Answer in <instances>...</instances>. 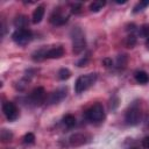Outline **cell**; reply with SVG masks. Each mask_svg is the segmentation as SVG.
Here are the masks:
<instances>
[{
  "label": "cell",
  "mask_w": 149,
  "mask_h": 149,
  "mask_svg": "<svg viewBox=\"0 0 149 149\" xmlns=\"http://www.w3.org/2000/svg\"><path fill=\"white\" fill-rule=\"evenodd\" d=\"M135 43H136V37L134 35H129L125 41V44L127 48H133L135 45Z\"/></svg>",
  "instance_id": "cell-19"
},
{
  "label": "cell",
  "mask_w": 149,
  "mask_h": 149,
  "mask_svg": "<svg viewBox=\"0 0 149 149\" xmlns=\"http://www.w3.org/2000/svg\"><path fill=\"white\" fill-rule=\"evenodd\" d=\"M63 122H64V125H65L68 128H72V127L76 125V118H74L73 115H71V114H68V115L64 116Z\"/></svg>",
  "instance_id": "cell-14"
},
{
  "label": "cell",
  "mask_w": 149,
  "mask_h": 149,
  "mask_svg": "<svg viewBox=\"0 0 149 149\" xmlns=\"http://www.w3.org/2000/svg\"><path fill=\"white\" fill-rule=\"evenodd\" d=\"M87 120L92 121V122H98V121H101L105 116V113H104V108L100 104H94L92 107H90L86 113H85Z\"/></svg>",
  "instance_id": "cell-3"
},
{
  "label": "cell",
  "mask_w": 149,
  "mask_h": 149,
  "mask_svg": "<svg viewBox=\"0 0 149 149\" xmlns=\"http://www.w3.org/2000/svg\"><path fill=\"white\" fill-rule=\"evenodd\" d=\"M80 5L79 3H74L73 6H72V13H79L80 12Z\"/></svg>",
  "instance_id": "cell-23"
},
{
  "label": "cell",
  "mask_w": 149,
  "mask_h": 149,
  "mask_svg": "<svg viewBox=\"0 0 149 149\" xmlns=\"http://www.w3.org/2000/svg\"><path fill=\"white\" fill-rule=\"evenodd\" d=\"M14 24H15V27L17 29H26V26L28 24V20H27V17L24 15H20V16H17L15 19Z\"/></svg>",
  "instance_id": "cell-13"
},
{
  "label": "cell",
  "mask_w": 149,
  "mask_h": 149,
  "mask_svg": "<svg viewBox=\"0 0 149 149\" xmlns=\"http://www.w3.org/2000/svg\"><path fill=\"white\" fill-rule=\"evenodd\" d=\"M97 80V73H87L78 77L74 84V91L76 93H81L86 91L88 87H91Z\"/></svg>",
  "instance_id": "cell-1"
},
{
  "label": "cell",
  "mask_w": 149,
  "mask_h": 149,
  "mask_svg": "<svg viewBox=\"0 0 149 149\" xmlns=\"http://www.w3.org/2000/svg\"><path fill=\"white\" fill-rule=\"evenodd\" d=\"M35 142V135L33 133H28L23 136V143L26 144H33Z\"/></svg>",
  "instance_id": "cell-20"
},
{
  "label": "cell",
  "mask_w": 149,
  "mask_h": 149,
  "mask_svg": "<svg viewBox=\"0 0 149 149\" xmlns=\"http://www.w3.org/2000/svg\"><path fill=\"white\" fill-rule=\"evenodd\" d=\"M135 80L139 84H147L149 81V74L146 71H136L135 72Z\"/></svg>",
  "instance_id": "cell-12"
},
{
  "label": "cell",
  "mask_w": 149,
  "mask_h": 149,
  "mask_svg": "<svg viewBox=\"0 0 149 149\" xmlns=\"http://www.w3.org/2000/svg\"><path fill=\"white\" fill-rule=\"evenodd\" d=\"M64 55V49L62 47H55L45 52V58H61Z\"/></svg>",
  "instance_id": "cell-10"
},
{
  "label": "cell",
  "mask_w": 149,
  "mask_h": 149,
  "mask_svg": "<svg viewBox=\"0 0 149 149\" xmlns=\"http://www.w3.org/2000/svg\"><path fill=\"white\" fill-rule=\"evenodd\" d=\"M44 13H45V9H44V7L43 6H38L35 10H34V13H33V23H40L41 21H42V19H43V16H44Z\"/></svg>",
  "instance_id": "cell-11"
},
{
  "label": "cell",
  "mask_w": 149,
  "mask_h": 149,
  "mask_svg": "<svg viewBox=\"0 0 149 149\" xmlns=\"http://www.w3.org/2000/svg\"><path fill=\"white\" fill-rule=\"evenodd\" d=\"M139 33H140V35L141 36H143V37H149V24L148 23H146V24H143V26H141V28H140V30H139Z\"/></svg>",
  "instance_id": "cell-21"
},
{
  "label": "cell",
  "mask_w": 149,
  "mask_h": 149,
  "mask_svg": "<svg viewBox=\"0 0 149 149\" xmlns=\"http://www.w3.org/2000/svg\"><path fill=\"white\" fill-rule=\"evenodd\" d=\"M142 146H143L146 149H149V136H147V137H144V139L142 140Z\"/></svg>",
  "instance_id": "cell-22"
},
{
  "label": "cell",
  "mask_w": 149,
  "mask_h": 149,
  "mask_svg": "<svg viewBox=\"0 0 149 149\" xmlns=\"http://www.w3.org/2000/svg\"><path fill=\"white\" fill-rule=\"evenodd\" d=\"M2 111H3V114L6 115V118L9 121H14L19 116V111H17L16 106L10 101H6L2 105Z\"/></svg>",
  "instance_id": "cell-5"
},
{
  "label": "cell",
  "mask_w": 149,
  "mask_h": 149,
  "mask_svg": "<svg viewBox=\"0 0 149 149\" xmlns=\"http://www.w3.org/2000/svg\"><path fill=\"white\" fill-rule=\"evenodd\" d=\"M70 76H71V72H70V70H69V69L63 68V69H61V70L58 71V78H59L61 80L69 79V78H70Z\"/></svg>",
  "instance_id": "cell-16"
},
{
  "label": "cell",
  "mask_w": 149,
  "mask_h": 149,
  "mask_svg": "<svg viewBox=\"0 0 149 149\" xmlns=\"http://www.w3.org/2000/svg\"><path fill=\"white\" fill-rule=\"evenodd\" d=\"M33 34L29 29H16L12 34L13 41L19 45H26L31 41Z\"/></svg>",
  "instance_id": "cell-2"
},
{
  "label": "cell",
  "mask_w": 149,
  "mask_h": 149,
  "mask_svg": "<svg viewBox=\"0 0 149 149\" xmlns=\"http://www.w3.org/2000/svg\"><path fill=\"white\" fill-rule=\"evenodd\" d=\"M105 1H101V0H98V1H93L91 5H90V9L91 12H99L100 9H102V7L105 6Z\"/></svg>",
  "instance_id": "cell-15"
},
{
  "label": "cell",
  "mask_w": 149,
  "mask_h": 149,
  "mask_svg": "<svg viewBox=\"0 0 149 149\" xmlns=\"http://www.w3.org/2000/svg\"><path fill=\"white\" fill-rule=\"evenodd\" d=\"M146 45H147V49L149 50V37L147 38V41H146Z\"/></svg>",
  "instance_id": "cell-24"
},
{
  "label": "cell",
  "mask_w": 149,
  "mask_h": 149,
  "mask_svg": "<svg viewBox=\"0 0 149 149\" xmlns=\"http://www.w3.org/2000/svg\"><path fill=\"white\" fill-rule=\"evenodd\" d=\"M85 37L81 33L80 29H76V31L73 30V36H72V45H73V52L74 54H79L85 49Z\"/></svg>",
  "instance_id": "cell-4"
},
{
  "label": "cell",
  "mask_w": 149,
  "mask_h": 149,
  "mask_svg": "<svg viewBox=\"0 0 149 149\" xmlns=\"http://www.w3.org/2000/svg\"><path fill=\"white\" fill-rule=\"evenodd\" d=\"M140 119H141V113L136 107H132V108H129L127 111V113H126V122L128 125H130V126L137 125L140 122Z\"/></svg>",
  "instance_id": "cell-6"
},
{
  "label": "cell",
  "mask_w": 149,
  "mask_h": 149,
  "mask_svg": "<svg viewBox=\"0 0 149 149\" xmlns=\"http://www.w3.org/2000/svg\"><path fill=\"white\" fill-rule=\"evenodd\" d=\"M147 6H149V0H146V1H140V2H137L136 3V6L134 7V13H137V12H140V10H143Z\"/></svg>",
  "instance_id": "cell-17"
},
{
  "label": "cell",
  "mask_w": 149,
  "mask_h": 149,
  "mask_svg": "<svg viewBox=\"0 0 149 149\" xmlns=\"http://www.w3.org/2000/svg\"><path fill=\"white\" fill-rule=\"evenodd\" d=\"M29 99L34 105H41L45 99L44 88L43 87H36L35 90H33V92L29 95Z\"/></svg>",
  "instance_id": "cell-7"
},
{
  "label": "cell",
  "mask_w": 149,
  "mask_h": 149,
  "mask_svg": "<svg viewBox=\"0 0 149 149\" xmlns=\"http://www.w3.org/2000/svg\"><path fill=\"white\" fill-rule=\"evenodd\" d=\"M69 19V15L64 14L59 8H57L56 10H54V13L51 14L50 16V22L55 26H61V24H64Z\"/></svg>",
  "instance_id": "cell-8"
},
{
  "label": "cell",
  "mask_w": 149,
  "mask_h": 149,
  "mask_svg": "<svg viewBox=\"0 0 149 149\" xmlns=\"http://www.w3.org/2000/svg\"><path fill=\"white\" fill-rule=\"evenodd\" d=\"M66 97V88H58L56 90L49 98V102L50 104H57L58 101L63 100Z\"/></svg>",
  "instance_id": "cell-9"
},
{
  "label": "cell",
  "mask_w": 149,
  "mask_h": 149,
  "mask_svg": "<svg viewBox=\"0 0 149 149\" xmlns=\"http://www.w3.org/2000/svg\"><path fill=\"white\" fill-rule=\"evenodd\" d=\"M12 137H13V134H12L9 130H7V129H2V130H1V140H2L3 142L10 141Z\"/></svg>",
  "instance_id": "cell-18"
}]
</instances>
